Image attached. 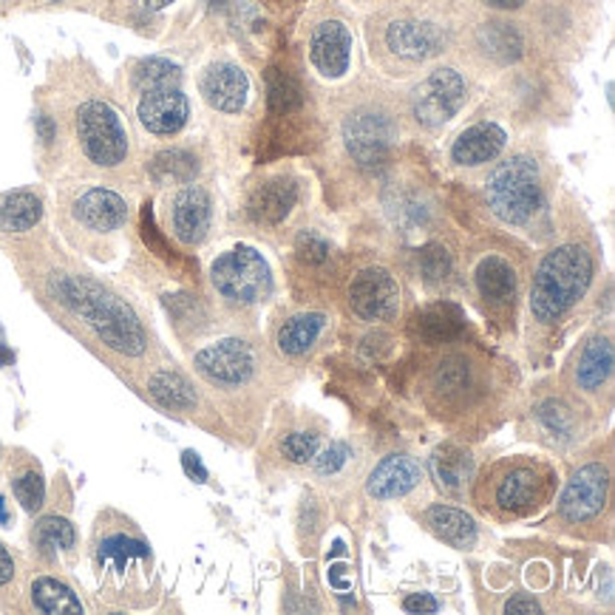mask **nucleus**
Returning a JSON list of instances; mask_svg holds the SVG:
<instances>
[{
	"mask_svg": "<svg viewBox=\"0 0 615 615\" xmlns=\"http://www.w3.org/2000/svg\"><path fill=\"white\" fill-rule=\"evenodd\" d=\"M395 123L391 116L377 109H357L346 116L343 123V143H346L349 157L355 159L361 168H377L389 157L395 145Z\"/></svg>",
	"mask_w": 615,
	"mask_h": 615,
	"instance_id": "nucleus-11",
	"label": "nucleus"
},
{
	"mask_svg": "<svg viewBox=\"0 0 615 615\" xmlns=\"http://www.w3.org/2000/svg\"><path fill=\"white\" fill-rule=\"evenodd\" d=\"M508 143V134L497 123H477L465 128L452 145V159L465 168L488 164L500 157Z\"/></svg>",
	"mask_w": 615,
	"mask_h": 615,
	"instance_id": "nucleus-25",
	"label": "nucleus"
},
{
	"mask_svg": "<svg viewBox=\"0 0 615 615\" xmlns=\"http://www.w3.org/2000/svg\"><path fill=\"white\" fill-rule=\"evenodd\" d=\"M148 389L153 400L168 411H191L196 406V391L179 372H159L151 377Z\"/></svg>",
	"mask_w": 615,
	"mask_h": 615,
	"instance_id": "nucleus-35",
	"label": "nucleus"
},
{
	"mask_svg": "<svg viewBox=\"0 0 615 615\" xmlns=\"http://www.w3.org/2000/svg\"><path fill=\"white\" fill-rule=\"evenodd\" d=\"M349 307L361 321H391L400 309L397 278L384 267H366L349 284Z\"/></svg>",
	"mask_w": 615,
	"mask_h": 615,
	"instance_id": "nucleus-15",
	"label": "nucleus"
},
{
	"mask_svg": "<svg viewBox=\"0 0 615 615\" xmlns=\"http://www.w3.org/2000/svg\"><path fill=\"white\" fill-rule=\"evenodd\" d=\"M151 176L157 179L159 185H187L196 176V159L182 148H171L153 157L151 162Z\"/></svg>",
	"mask_w": 615,
	"mask_h": 615,
	"instance_id": "nucleus-36",
	"label": "nucleus"
},
{
	"mask_svg": "<svg viewBox=\"0 0 615 615\" xmlns=\"http://www.w3.org/2000/svg\"><path fill=\"white\" fill-rule=\"evenodd\" d=\"M613 338L604 332L584 338L573 357L565 366V377H568L570 391L581 397H602V391L610 389L613 380Z\"/></svg>",
	"mask_w": 615,
	"mask_h": 615,
	"instance_id": "nucleus-13",
	"label": "nucleus"
},
{
	"mask_svg": "<svg viewBox=\"0 0 615 615\" xmlns=\"http://www.w3.org/2000/svg\"><path fill=\"white\" fill-rule=\"evenodd\" d=\"M0 522L3 525H12V513H9V508H7V497H0Z\"/></svg>",
	"mask_w": 615,
	"mask_h": 615,
	"instance_id": "nucleus-49",
	"label": "nucleus"
},
{
	"mask_svg": "<svg viewBox=\"0 0 615 615\" xmlns=\"http://www.w3.org/2000/svg\"><path fill=\"white\" fill-rule=\"evenodd\" d=\"M556 488H559L556 465L525 454L493 459L471 479L474 505L500 525L531 520L542 513L554 502Z\"/></svg>",
	"mask_w": 615,
	"mask_h": 615,
	"instance_id": "nucleus-1",
	"label": "nucleus"
},
{
	"mask_svg": "<svg viewBox=\"0 0 615 615\" xmlns=\"http://www.w3.org/2000/svg\"><path fill=\"white\" fill-rule=\"evenodd\" d=\"M198 89L202 96L210 109L221 111V114H239L247 103V91H250V82L247 75L232 66V62H213L207 66L202 80H198Z\"/></svg>",
	"mask_w": 615,
	"mask_h": 615,
	"instance_id": "nucleus-21",
	"label": "nucleus"
},
{
	"mask_svg": "<svg viewBox=\"0 0 615 615\" xmlns=\"http://www.w3.org/2000/svg\"><path fill=\"white\" fill-rule=\"evenodd\" d=\"M423 482V468L406 454H389L375 465L366 479V493L377 502L400 500Z\"/></svg>",
	"mask_w": 615,
	"mask_h": 615,
	"instance_id": "nucleus-20",
	"label": "nucleus"
},
{
	"mask_svg": "<svg viewBox=\"0 0 615 615\" xmlns=\"http://www.w3.org/2000/svg\"><path fill=\"white\" fill-rule=\"evenodd\" d=\"M213 3H219V7H221V0H213Z\"/></svg>",
	"mask_w": 615,
	"mask_h": 615,
	"instance_id": "nucleus-52",
	"label": "nucleus"
},
{
	"mask_svg": "<svg viewBox=\"0 0 615 615\" xmlns=\"http://www.w3.org/2000/svg\"><path fill=\"white\" fill-rule=\"evenodd\" d=\"M474 278H477V293L493 307L511 304L516 295V273H513L511 261H505L502 255H486L479 261Z\"/></svg>",
	"mask_w": 615,
	"mask_h": 615,
	"instance_id": "nucleus-28",
	"label": "nucleus"
},
{
	"mask_svg": "<svg viewBox=\"0 0 615 615\" xmlns=\"http://www.w3.org/2000/svg\"><path fill=\"white\" fill-rule=\"evenodd\" d=\"M349 459H352V448H349V443L335 440V443H329L327 448H318V454H315V459H312L315 474H321V477H332V474H338L341 468H346Z\"/></svg>",
	"mask_w": 615,
	"mask_h": 615,
	"instance_id": "nucleus-40",
	"label": "nucleus"
},
{
	"mask_svg": "<svg viewBox=\"0 0 615 615\" xmlns=\"http://www.w3.org/2000/svg\"><path fill=\"white\" fill-rule=\"evenodd\" d=\"M182 82V71H179L176 62L171 60H159V57H151V60H143L137 69V89H157V86H179Z\"/></svg>",
	"mask_w": 615,
	"mask_h": 615,
	"instance_id": "nucleus-38",
	"label": "nucleus"
},
{
	"mask_svg": "<svg viewBox=\"0 0 615 615\" xmlns=\"http://www.w3.org/2000/svg\"><path fill=\"white\" fill-rule=\"evenodd\" d=\"M593 281V255L581 244L554 247L534 273L531 315L542 327L561 321L584 298Z\"/></svg>",
	"mask_w": 615,
	"mask_h": 615,
	"instance_id": "nucleus-3",
	"label": "nucleus"
},
{
	"mask_svg": "<svg viewBox=\"0 0 615 615\" xmlns=\"http://www.w3.org/2000/svg\"><path fill=\"white\" fill-rule=\"evenodd\" d=\"M82 157L96 168H119L128 159V130L105 100H86L75 114Z\"/></svg>",
	"mask_w": 615,
	"mask_h": 615,
	"instance_id": "nucleus-9",
	"label": "nucleus"
},
{
	"mask_svg": "<svg viewBox=\"0 0 615 615\" xmlns=\"http://www.w3.org/2000/svg\"><path fill=\"white\" fill-rule=\"evenodd\" d=\"M14 576H18V568H14L12 554L7 550V545L0 542V590H9L14 584Z\"/></svg>",
	"mask_w": 615,
	"mask_h": 615,
	"instance_id": "nucleus-44",
	"label": "nucleus"
},
{
	"mask_svg": "<svg viewBox=\"0 0 615 615\" xmlns=\"http://www.w3.org/2000/svg\"><path fill=\"white\" fill-rule=\"evenodd\" d=\"M193 366L216 389H239L253 380L255 369H259V355L250 343L227 338V341L202 349Z\"/></svg>",
	"mask_w": 615,
	"mask_h": 615,
	"instance_id": "nucleus-12",
	"label": "nucleus"
},
{
	"mask_svg": "<svg viewBox=\"0 0 615 615\" xmlns=\"http://www.w3.org/2000/svg\"><path fill=\"white\" fill-rule=\"evenodd\" d=\"M384 41L386 48H389L397 60L423 62L443 52L445 35L431 21L403 18V21H391L389 26H386Z\"/></svg>",
	"mask_w": 615,
	"mask_h": 615,
	"instance_id": "nucleus-19",
	"label": "nucleus"
},
{
	"mask_svg": "<svg viewBox=\"0 0 615 615\" xmlns=\"http://www.w3.org/2000/svg\"><path fill=\"white\" fill-rule=\"evenodd\" d=\"M309 60L323 77H341L352 60V32L341 21H323L309 35Z\"/></svg>",
	"mask_w": 615,
	"mask_h": 615,
	"instance_id": "nucleus-22",
	"label": "nucleus"
},
{
	"mask_svg": "<svg viewBox=\"0 0 615 615\" xmlns=\"http://www.w3.org/2000/svg\"><path fill=\"white\" fill-rule=\"evenodd\" d=\"M210 281L216 293L236 307H253L273 293V275H270L264 255L253 247H232L213 261Z\"/></svg>",
	"mask_w": 615,
	"mask_h": 615,
	"instance_id": "nucleus-8",
	"label": "nucleus"
},
{
	"mask_svg": "<svg viewBox=\"0 0 615 615\" xmlns=\"http://www.w3.org/2000/svg\"><path fill=\"white\" fill-rule=\"evenodd\" d=\"M465 327V318L459 307L454 304H434V307L423 309L414 318V332L423 338L425 343H448L459 338Z\"/></svg>",
	"mask_w": 615,
	"mask_h": 615,
	"instance_id": "nucleus-31",
	"label": "nucleus"
},
{
	"mask_svg": "<svg viewBox=\"0 0 615 615\" xmlns=\"http://www.w3.org/2000/svg\"><path fill=\"white\" fill-rule=\"evenodd\" d=\"M486 198L493 216L511 227H525L542 210L539 162L527 153H513L500 162L486 182Z\"/></svg>",
	"mask_w": 615,
	"mask_h": 615,
	"instance_id": "nucleus-7",
	"label": "nucleus"
},
{
	"mask_svg": "<svg viewBox=\"0 0 615 615\" xmlns=\"http://www.w3.org/2000/svg\"><path fill=\"white\" fill-rule=\"evenodd\" d=\"M488 380H491V366H482L465 352H443L431 361V366H425L420 391L431 414L454 420L486 400Z\"/></svg>",
	"mask_w": 615,
	"mask_h": 615,
	"instance_id": "nucleus-5",
	"label": "nucleus"
},
{
	"mask_svg": "<svg viewBox=\"0 0 615 615\" xmlns=\"http://www.w3.org/2000/svg\"><path fill=\"white\" fill-rule=\"evenodd\" d=\"M295 198H298V187L289 179H270L261 187H255L250 196V216L264 225H278L289 216Z\"/></svg>",
	"mask_w": 615,
	"mask_h": 615,
	"instance_id": "nucleus-27",
	"label": "nucleus"
},
{
	"mask_svg": "<svg viewBox=\"0 0 615 615\" xmlns=\"http://www.w3.org/2000/svg\"><path fill=\"white\" fill-rule=\"evenodd\" d=\"M465 94H468V86H465L463 75L443 66L414 86L411 114L423 128H440L459 114V109L465 105Z\"/></svg>",
	"mask_w": 615,
	"mask_h": 615,
	"instance_id": "nucleus-10",
	"label": "nucleus"
},
{
	"mask_svg": "<svg viewBox=\"0 0 615 615\" xmlns=\"http://www.w3.org/2000/svg\"><path fill=\"white\" fill-rule=\"evenodd\" d=\"M173 0H145V7L148 9H164V7H171Z\"/></svg>",
	"mask_w": 615,
	"mask_h": 615,
	"instance_id": "nucleus-50",
	"label": "nucleus"
},
{
	"mask_svg": "<svg viewBox=\"0 0 615 615\" xmlns=\"http://www.w3.org/2000/svg\"><path fill=\"white\" fill-rule=\"evenodd\" d=\"M137 116L143 128L153 137H173L187 125L191 103H187L182 86H157V89L139 91Z\"/></svg>",
	"mask_w": 615,
	"mask_h": 615,
	"instance_id": "nucleus-16",
	"label": "nucleus"
},
{
	"mask_svg": "<svg viewBox=\"0 0 615 615\" xmlns=\"http://www.w3.org/2000/svg\"><path fill=\"white\" fill-rule=\"evenodd\" d=\"M29 595L37 613H82V602L75 590L57 576H35Z\"/></svg>",
	"mask_w": 615,
	"mask_h": 615,
	"instance_id": "nucleus-33",
	"label": "nucleus"
},
{
	"mask_svg": "<svg viewBox=\"0 0 615 615\" xmlns=\"http://www.w3.org/2000/svg\"><path fill=\"white\" fill-rule=\"evenodd\" d=\"M43 202L32 191H9L0 196V230L26 232L41 221Z\"/></svg>",
	"mask_w": 615,
	"mask_h": 615,
	"instance_id": "nucleus-32",
	"label": "nucleus"
},
{
	"mask_svg": "<svg viewBox=\"0 0 615 615\" xmlns=\"http://www.w3.org/2000/svg\"><path fill=\"white\" fill-rule=\"evenodd\" d=\"M329 318L323 312H298L281 323L275 332V346L289 361H301L327 335Z\"/></svg>",
	"mask_w": 615,
	"mask_h": 615,
	"instance_id": "nucleus-24",
	"label": "nucleus"
},
{
	"mask_svg": "<svg viewBox=\"0 0 615 615\" xmlns=\"http://www.w3.org/2000/svg\"><path fill=\"white\" fill-rule=\"evenodd\" d=\"M182 468H185V474L193 479V482H207V468L202 465V459H198L196 452L182 454Z\"/></svg>",
	"mask_w": 615,
	"mask_h": 615,
	"instance_id": "nucleus-45",
	"label": "nucleus"
},
{
	"mask_svg": "<svg viewBox=\"0 0 615 615\" xmlns=\"http://www.w3.org/2000/svg\"><path fill=\"white\" fill-rule=\"evenodd\" d=\"M482 3H488L493 9H520L525 0H482Z\"/></svg>",
	"mask_w": 615,
	"mask_h": 615,
	"instance_id": "nucleus-48",
	"label": "nucleus"
},
{
	"mask_svg": "<svg viewBox=\"0 0 615 615\" xmlns=\"http://www.w3.org/2000/svg\"><path fill=\"white\" fill-rule=\"evenodd\" d=\"M321 429H312V425H298L287 434V437L278 443L281 457L293 465H307L312 463L318 448H321Z\"/></svg>",
	"mask_w": 615,
	"mask_h": 615,
	"instance_id": "nucleus-37",
	"label": "nucleus"
},
{
	"mask_svg": "<svg viewBox=\"0 0 615 615\" xmlns=\"http://www.w3.org/2000/svg\"><path fill=\"white\" fill-rule=\"evenodd\" d=\"M420 273H423L425 284H443L452 275V253L443 244H425L420 253Z\"/></svg>",
	"mask_w": 615,
	"mask_h": 615,
	"instance_id": "nucleus-39",
	"label": "nucleus"
},
{
	"mask_svg": "<svg viewBox=\"0 0 615 615\" xmlns=\"http://www.w3.org/2000/svg\"><path fill=\"white\" fill-rule=\"evenodd\" d=\"M9 479H12V491L21 502L26 513H37L46 502V479H43L41 465L32 454L18 452L12 468H9Z\"/></svg>",
	"mask_w": 615,
	"mask_h": 615,
	"instance_id": "nucleus-29",
	"label": "nucleus"
},
{
	"mask_svg": "<svg viewBox=\"0 0 615 615\" xmlns=\"http://www.w3.org/2000/svg\"><path fill=\"white\" fill-rule=\"evenodd\" d=\"M168 221H171V232L182 244L193 247L205 239L210 230V196L205 187L193 185V182L179 187L171 198V207H168Z\"/></svg>",
	"mask_w": 615,
	"mask_h": 615,
	"instance_id": "nucleus-18",
	"label": "nucleus"
},
{
	"mask_svg": "<svg viewBox=\"0 0 615 615\" xmlns=\"http://www.w3.org/2000/svg\"><path fill=\"white\" fill-rule=\"evenodd\" d=\"M94 568L100 584L111 590H128L137 581L148 579L153 568L151 545L139 534V527L119 513L109 511L100 516L94 531Z\"/></svg>",
	"mask_w": 615,
	"mask_h": 615,
	"instance_id": "nucleus-6",
	"label": "nucleus"
},
{
	"mask_svg": "<svg viewBox=\"0 0 615 615\" xmlns=\"http://www.w3.org/2000/svg\"><path fill=\"white\" fill-rule=\"evenodd\" d=\"M298 255H301L304 261H309V264H321V261H327L329 255V244L318 236V232L307 230L298 236Z\"/></svg>",
	"mask_w": 615,
	"mask_h": 615,
	"instance_id": "nucleus-42",
	"label": "nucleus"
},
{
	"mask_svg": "<svg viewBox=\"0 0 615 615\" xmlns=\"http://www.w3.org/2000/svg\"><path fill=\"white\" fill-rule=\"evenodd\" d=\"M440 607H443V604H440L437 599L429 593H409L403 599L406 613H437Z\"/></svg>",
	"mask_w": 615,
	"mask_h": 615,
	"instance_id": "nucleus-43",
	"label": "nucleus"
},
{
	"mask_svg": "<svg viewBox=\"0 0 615 615\" xmlns=\"http://www.w3.org/2000/svg\"><path fill=\"white\" fill-rule=\"evenodd\" d=\"M32 547L43 559H57L60 554H71L77 547V531L66 516L48 513L32 527Z\"/></svg>",
	"mask_w": 615,
	"mask_h": 615,
	"instance_id": "nucleus-30",
	"label": "nucleus"
},
{
	"mask_svg": "<svg viewBox=\"0 0 615 615\" xmlns=\"http://www.w3.org/2000/svg\"><path fill=\"white\" fill-rule=\"evenodd\" d=\"M531 423H534L536 440L554 445V448H568V445L579 443L581 431H584L579 403L565 391L536 397L534 409H531Z\"/></svg>",
	"mask_w": 615,
	"mask_h": 615,
	"instance_id": "nucleus-14",
	"label": "nucleus"
},
{
	"mask_svg": "<svg viewBox=\"0 0 615 615\" xmlns=\"http://www.w3.org/2000/svg\"><path fill=\"white\" fill-rule=\"evenodd\" d=\"M539 602L536 599H511L505 604V613H539Z\"/></svg>",
	"mask_w": 615,
	"mask_h": 615,
	"instance_id": "nucleus-46",
	"label": "nucleus"
},
{
	"mask_svg": "<svg viewBox=\"0 0 615 615\" xmlns=\"http://www.w3.org/2000/svg\"><path fill=\"white\" fill-rule=\"evenodd\" d=\"M71 219L86 232L109 236L128 221L125 198L109 187H89L71 202Z\"/></svg>",
	"mask_w": 615,
	"mask_h": 615,
	"instance_id": "nucleus-17",
	"label": "nucleus"
},
{
	"mask_svg": "<svg viewBox=\"0 0 615 615\" xmlns=\"http://www.w3.org/2000/svg\"><path fill=\"white\" fill-rule=\"evenodd\" d=\"M301 103V91H298V86H295L293 80H289L287 75H275L273 80H270V105H273V111H293L295 105Z\"/></svg>",
	"mask_w": 615,
	"mask_h": 615,
	"instance_id": "nucleus-41",
	"label": "nucleus"
},
{
	"mask_svg": "<svg viewBox=\"0 0 615 615\" xmlns=\"http://www.w3.org/2000/svg\"><path fill=\"white\" fill-rule=\"evenodd\" d=\"M613 520V463L593 454L573 468L556 500L554 527L579 539H607Z\"/></svg>",
	"mask_w": 615,
	"mask_h": 615,
	"instance_id": "nucleus-2",
	"label": "nucleus"
},
{
	"mask_svg": "<svg viewBox=\"0 0 615 615\" xmlns=\"http://www.w3.org/2000/svg\"><path fill=\"white\" fill-rule=\"evenodd\" d=\"M0 459H3V445H0Z\"/></svg>",
	"mask_w": 615,
	"mask_h": 615,
	"instance_id": "nucleus-51",
	"label": "nucleus"
},
{
	"mask_svg": "<svg viewBox=\"0 0 615 615\" xmlns=\"http://www.w3.org/2000/svg\"><path fill=\"white\" fill-rule=\"evenodd\" d=\"M420 525H423L431 536H437L440 542H445L448 547H457V550H468V547L477 545V522L454 505L425 508V511L420 513Z\"/></svg>",
	"mask_w": 615,
	"mask_h": 615,
	"instance_id": "nucleus-26",
	"label": "nucleus"
},
{
	"mask_svg": "<svg viewBox=\"0 0 615 615\" xmlns=\"http://www.w3.org/2000/svg\"><path fill=\"white\" fill-rule=\"evenodd\" d=\"M37 130H41L43 143H52L55 139V123L48 116H37Z\"/></svg>",
	"mask_w": 615,
	"mask_h": 615,
	"instance_id": "nucleus-47",
	"label": "nucleus"
},
{
	"mask_svg": "<svg viewBox=\"0 0 615 615\" xmlns=\"http://www.w3.org/2000/svg\"><path fill=\"white\" fill-rule=\"evenodd\" d=\"M522 35L511 23H482L477 29V48L493 62H513L522 55Z\"/></svg>",
	"mask_w": 615,
	"mask_h": 615,
	"instance_id": "nucleus-34",
	"label": "nucleus"
},
{
	"mask_svg": "<svg viewBox=\"0 0 615 615\" xmlns=\"http://www.w3.org/2000/svg\"><path fill=\"white\" fill-rule=\"evenodd\" d=\"M55 293L71 312L80 315L82 321L103 338V343L119 349L125 355H139L145 349V332L134 309L119 301L114 293L100 287L96 281L62 275L55 284Z\"/></svg>",
	"mask_w": 615,
	"mask_h": 615,
	"instance_id": "nucleus-4",
	"label": "nucleus"
},
{
	"mask_svg": "<svg viewBox=\"0 0 615 615\" xmlns=\"http://www.w3.org/2000/svg\"><path fill=\"white\" fill-rule=\"evenodd\" d=\"M429 474L434 486L448 497H463L474 479V457L457 443H443L429 457Z\"/></svg>",
	"mask_w": 615,
	"mask_h": 615,
	"instance_id": "nucleus-23",
	"label": "nucleus"
}]
</instances>
